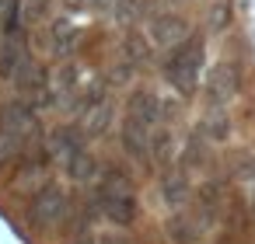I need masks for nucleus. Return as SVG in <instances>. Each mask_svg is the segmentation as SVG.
Masks as SVG:
<instances>
[{
  "instance_id": "nucleus-1",
  "label": "nucleus",
  "mask_w": 255,
  "mask_h": 244,
  "mask_svg": "<svg viewBox=\"0 0 255 244\" xmlns=\"http://www.w3.org/2000/svg\"><path fill=\"white\" fill-rule=\"evenodd\" d=\"M95 195H98L102 213H105L116 227H129V223L136 220V213H140V206H136V192H133L126 171H119V167H98Z\"/></svg>"
},
{
  "instance_id": "nucleus-2",
  "label": "nucleus",
  "mask_w": 255,
  "mask_h": 244,
  "mask_svg": "<svg viewBox=\"0 0 255 244\" xmlns=\"http://www.w3.org/2000/svg\"><path fill=\"white\" fill-rule=\"evenodd\" d=\"M203 60H206V46L199 35H189L185 42H178L175 49L164 53V81L182 94L189 98L199 84V74H203Z\"/></svg>"
},
{
  "instance_id": "nucleus-3",
  "label": "nucleus",
  "mask_w": 255,
  "mask_h": 244,
  "mask_svg": "<svg viewBox=\"0 0 255 244\" xmlns=\"http://www.w3.org/2000/svg\"><path fill=\"white\" fill-rule=\"evenodd\" d=\"M67 213H70V195H67L63 185L46 181V185L32 195V220H35L39 227L53 230V227H60V223L67 220Z\"/></svg>"
},
{
  "instance_id": "nucleus-4",
  "label": "nucleus",
  "mask_w": 255,
  "mask_h": 244,
  "mask_svg": "<svg viewBox=\"0 0 255 244\" xmlns=\"http://www.w3.org/2000/svg\"><path fill=\"white\" fill-rule=\"evenodd\" d=\"M77 112H81V129H84L88 140L105 136V133L112 129V122H116V105H112V98L105 94V84H98V87L84 98V105H81Z\"/></svg>"
},
{
  "instance_id": "nucleus-5",
  "label": "nucleus",
  "mask_w": 255,
  "mask_h": 244,
  "mask_svg": "<svg viewBox=\"0 0 255 244\" xmlns=\"http://www.w3.org/2000/svg\"><path fill=\"white\" fill-rule=\"evenodd\" d=\"M147 35H150L154 49H164V53H168V49H175L178 42H185V39L192 35V28H189V21H185L178 11H161V14L150 18Z\"/></svg>"
},
{
  "instance_id": "nucleus-6",
  "label": "nucleus",
  "mask_w": 255,
  "mask_h": 244,
  "mask_svg": "<svg viewBox=\"0 0 255 244\" xmlns=\"http://www.w3.org/2000/svg\"><path fill=\"white\" fill-rule=\"evenodd\" d=\"M14 87H18L21 98L32 101V105H53V101H56V94H53V77H49V70H46L42 63H35V60L14 77Z\"/></svg>"
},
{
  "instance_id": "nucleus-7",
  "label": "nucleus",
  "mask_w": 255,
  "mask_h": 244,
  "mask_svg": "<svg viewBox=\"0 0 255 244\" xmlns=\"http://www.w3.org/2000/svg\"><path fill=\"white\" fill-rule=\"evenodd\" d=\"M88 150V136H84V129L81 126H56L53 133H49V157L60 164V167H67L74 157H81Z\"/></svg>"
},
{
  "instance_id": "nucleus-8",
  "label": "nucleus",
  "mask_w": 255,
  "mask_h": 244,
  "mask_svg": "<svg viewBox=\"0 0 255 244\" xmlns=\"http://www.w3.org/2000/svg\"><path fill=\"white\" fill-rule=\"evenodd\" d=\"M203 87H206V98H210L217 108H224V105L238 94V70H234V63H213V67L206 70Z\"/></svg>"
},
{
  "instance_id": "nucleus-9",
  "label": "nucleus",
  "mask_w": 255,
  "mask_h": 244,
  "mask_svg": "<svg viewBox=\"0 0 255 244\" xmlns=\"http://www.w3.org/2000/svg\"><path fill=\"white\" fill-rule=\"evenodd\" d=\"M126 119H136V122H143V126H157L161 122V98L150 91V87H133L129 94H126V112H123Z\"/></svg>"
},
{
  "instance_id": "nucleus-10",
  "label": "nucleus",
  "mask_w": 255,
  "mask_h": 244,
  "mask_svg": "<svg viewBox=\"0 0 255 244\" xmlns=\"http://www.w3.org/2000/svg\"><path fill=\"white\" fill-rule=\"evenodd\" d=\"M150 126L136 122V119H126L123 115V126H119V140H123V150L133 157V161H150Z\"/></svg>"
},
{
  "instance_id": "nucleus-11",
  "label": "nucleus",
  "mask_w": 255,
  "mask_h": 244,
  "mask_svg": "<svg viewBox=\"0 0 255 244\" xmlns=\"http://www.w3.org/2000/svg\"><path fill=\"white\" fill-rule=\"evenodd\" d=\"M28 63H32V53L25 46V35H14V39L0 42V77L4 81H14Z\"/></svg>"
},
{
  "instance_id": "nucleus-12",
  "label": "nucleus",
  "mask_w": 255,
  "mask_h": 244,
  "mask_svg": "<svg viewBox=\"0 0 255 244\" xmlns=\"http://www.w3.org/2000/svg\"><path fill=\"white\" fill-rule=\"evenodd\" d=\"M49 49H53L60 60H70V56L81 49V28H77L70 18L49 21Z\"/></svg>"
},
{
  "instance_id": "nucleus-13",
  "label": "nucleus",
  "mask_w": 255,
  "mask_h": 244,
  "mask_svg": "<svg viewBox=\"0 0 255 244\" xmlns=\"http://www.w3.org/2000/svg\"><path fill=\"white\" fill-rule=\"evenodd\" d=\"M150 56H154V42H150V35H147L143 28H129L126 39H123V60H126L129 67H143Z\"/></svg>"
},
{
  "instance_id": "nucleus-14",
  "label": "nucleus",
  "mask_w": 255,
  "mask_h": 244,
  "mask_svg": "<svg viewBox=\"0 0 255 244\" xmlns=\"http://www.w3.org/2000/svg\"><path fill=\"white\" fill-rule=\"evenodd\" d=\"M199 227H203L199 220H192L189 213L175 209V216L168 220V227H164V230H168V241H171V244H192V241L199 237Z\"/></svg>"
},
{
  "instance_id": "nucleus-15",
  "label": "nucleus",
  "mask_w": 255,
  "mask_h": 244,
  "mask_svg": "<svg viewBox=\"0 0 255 244\" xmlns=\"http://www.w3.org/2000/svg\"><path fill=\"white\" fill-rule=\"evenodd\" d=\"M161 199H164V206H171V209H182V206H185V199H189V181H185L182 171H168V174L161 178Z\"/></svg>"
},
{
  "instance_id": "nucleus-16",
  "label": "nucleus",
  "mask_w": 255,
  "mask_h": 244,
  "mask_svg": "<svg viewBox=\"0 0 255 244\" xmlns=\"http://www.w3.org/2000/svg\"><path fill=\"white\" fill-rule=\"evenodd\" d=\"M199 133L206 136V140H213V143H224L227 136H231V115H227V108H210L206 112V119L199 122Z\"/></svg>"
},
{
  "instance_id": "nucleus-17",
  "label": "nucleus",
  "mask_w": 255,
  "mask_h": 244,
  "mask_svg": "<svg viewBox=\"0 0 255 244\" xmlns=\"http://www.w3.org/2000/svg\"><path fill=\"white\" fill-rule=\"evenodd\" d=\"M18 11H21L25 28H35V25H42V21L53 18L56 0H18Z\"/></svg>"
},
{
  "instance_id": "nucleus-18",
  "label": "nucleus",
  "mask_w": 255,
  "mask_h": 244,
  "mask_svg": "<svg viewBox=\"0 0 255 244\" xmlns=\"http://www.w3.org/2000/svg\"><path fill=\"white\" fill-rule=\"evenodd\" d=\"M171 157H175V136H171V129H154L150 133V161L161 164V167H168Z\"/></svg>"
},
{
  "instance_id": "nucleus-19",
  "label": "nucleus",
  "mask_w": 255,
  "mask_h": 244,
  "mask_svg": "<svg viewBox=\"0 0 255 244\" xmlns=\"http://www.w3.org/2000/svg\"><path fill=\"white\" fill-rule=\"evenodd\" d=\"M25 150H28V147H25V143H21V140L4 126V122H0V171L11 167L18 157H25Z\"/></svg>"
},
{
  "instance_id": "nucleus-20",
  "label": "nucleus",
  "mask_w": 255,
  "mask_h": 244,
  "mask_svg": "<svg viewBox=\"0 0 255 244\" xmlns=\"http://www.w3.org/2000/svg\"><path fill=\"white\" fill-rule=\"evenodd\" d=\"M206 161V136L199 133V129H192L189 136H185V154H182V164L185 167H199Z\"/></svg>"
},
{
  "instance_id": "nucleus-21",
  "label": "nucleus",
  "mask_w": 255,
  "mask_h": 244,
  "mask_svg": "<svg viewBox=\"0 0 255 244\" xmlns=\"http://www.w3.org/2000/svg\"><path fill=\"white\" fill-rule=\"evenodd\" d=\"M234 174H238L245 185H255V154L241 150V154L234 157Z\"/></svg>"
},
{
  "instance_id": "nucleus-22",
  "label": "nucleus",
  "mask_w": 255,
  "mask_h": 244,
  "mask_svg": "<svg viewBox=\"0 0 255 244\" xmlns=\"http://www.w3.org/2000/svg\"><path fill=\"white\" fill-rule=\"evenodd\" d=\"M227 25H231V4H227V0H217V4L210 7V28L224 32Z\"/></svg>"
},
{
  "instance_id": "nucleus-23",
  "label": "nucleus",
  "mask_w": 255,
  "mask_h": 244,
  "mask_svg": "<svg viewBox=\"0 0 255 244\" xmlns=\"http://www.w3.org/2000/svg\"><path fill=\"white\" fill-rule=\"evenodd\" d=\"M248 202H252V213H255V185H248Z\"/></svg>"
},
{
  "instance_id": "nucleus-24",
  "label": "nucleus",
  "mask_w": 255,
  "mask_h": 244,
  "mask_svg": "<svg viewBox=\"0 0 255 244\" xmlns=\"http://www.w3.org/2000/svg\"><path fill=\"white\" fill-rule=\"evenodd\" d=\"M74 244H95V241H91V237H81V241H74Z\"/></svg>"
},
{
  "instance_id": "nucleus-25",
  "label": "nucleus",
  "mask_w": 255,
  "mask_h": 244,
  "mask_svg": "<svg viewBox=\"0 0 255 244\" xmlns=\"http://www.w3.org/2000/svg\"><path fill=\"white\" fill-rule=\"evenodd\" d=\"M171 4H189V0H171Z\"/></svg>"
}]
</instances>
